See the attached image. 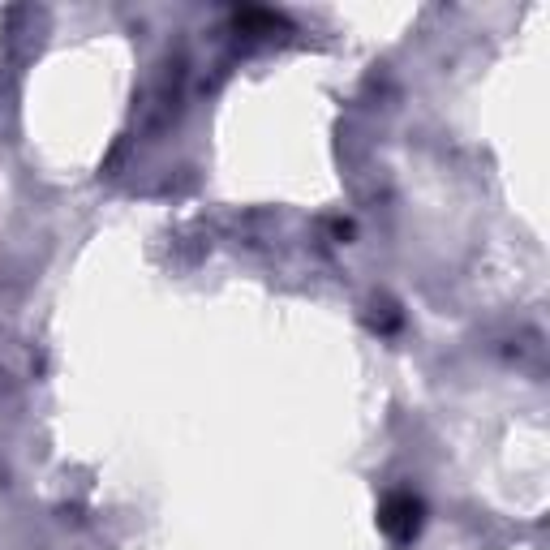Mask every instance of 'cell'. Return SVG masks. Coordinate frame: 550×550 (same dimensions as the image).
I'll use <instances>...</instances> for the list:
<instances>
[{
    "instance_id": "cell-1",
    "label": "cell",
    "mask_w": 550,
    "mask_h": 550,
    "mask_svg": "<svg viewBox=\"0 0 550 550\" xmlns=\"http://www.w3.org/2000/svg\"><path fill=\"white\" fill-rule=\"evenodd\" d=\"M417 520H422V508H417L413 499H392L387 503V512H383V529L392 533V538L409 542L417 533Z\"/></svg>"
}]
</instances>
